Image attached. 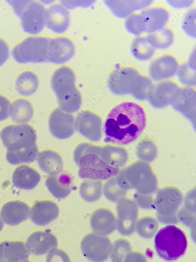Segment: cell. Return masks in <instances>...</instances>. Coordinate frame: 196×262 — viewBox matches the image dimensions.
I'll return each instance as SVG.
<instances>
[{"label": "cell", "mask_w": 196, "mask_h": 262, "mask_svg": "<svg viewBox=\"0 0 196 262\" xmlns=\"http://www.w3.org/2000/svg\"><path fill=\"white\" fill-rule=\"evenodd\" d=\"M146 124L145 111L140 104L125 101L114 106L103 126L104 142L126 145L136 141Z\"/></svg>", "instance_id": "1"}, {"label": "cell", "mask_w": 196, "mask_h": 262, "mask_svg": "<svg viewBox=\"0 0 196 262\" xmlns=\"http://www.w3.org/2000/svg\"><path fill=\"white\" fill-rule=\"evenodd\" d=\"M102 147L89 143L78 145L74 152L79 177L84 179L106 180L117 176L119 168L107 164L101 157Z\"/></svg>", "instance_id": "2"}, {"label": "cell", "mask_w": 196, "mask_h": 262, "mask_svg": "<svg viewBox=\"0 0 196 262\" xmlns=\"http://www.w3.org/2000/svg\"><path fill=\"white\" fill-rule=\"evenodd\" d=\"M76 76L73 70L68 67H62L53 74L51 85L55 93L60 108L64 113H75L81 103V94L75 84Z\"/></svg>", "instance_id": "3"}, {"label": "cell", "mask_w": 196, "mask_h": 262, "mask_svg": "<svg viewBox=\"0 0 196 262\" xmlns=\"http://www.w3.org/2000/svg\"><path fill=\"white\" fill-rule=\"evenodd\" d=\"M155 248L162 259L172 261L181 257L187 247L186 236L180 228L169 225L161 229L155 238Z\"/></svg>", "instance_id": "4"}, {"label": "cell", "mask_w": 196, "mask_h": 262, "mask_svg": "<svg viewBox=\"0 0 196 262\" xmlns=\"http://www.w3.org/2000/svg\"><path fill=\"white\" fill-rule=\"evenodd\" d=\"M0 137L9 151L26 150L37 146L36 130L28 124L6 126L0 133Z\"/></svg>", "instance_id": "5"}, {"label": "cell", "mask_w": 196, "mask_h": 262, "mask_svg": "<svg viewBox=\"0 0 196 262\" xmlns=\"http://www.w3.org/2000/svg\"><path fill=\"white\" fill-rule=\"evenodd\" d=\"M49 39L44 37H29L14 47L13 57L20 63L47 61Z\"/></svg>", "instance_id": "6"}, {"label": "cell", "mask_w": 196, "mask_h": 262, "mask_svg": "<svg viewBox=\"0 0 196 262\" xmlns=\"http://www.w3.org/2000/svg\"><path fill=\"white\" fill-rule=\"evenodd\" d=\"M126 177L132 188L143 194H152L158 188V179L150 165L136 161L126 168Z\"/></svg>", "instance_id": "7"}, {"label": "cell", "mask_w": 196, "mask_h": 262, "mask_svg": "<svg viewBox=\"0 0 196 262\" xmlns=\"http://www.w3.org/2000/svg\"><path fill=\"white\" fill-rule=\"evenodd\" d=\"M80 247L87 259L92 262H103L110 256L112 244L108 237L90 233L82 238Z\"/></svg>", "instance_id": "8"}, {"label": "cell", "mask_w": 196, "mask_h": 262, "mask_svg": "<svg viewBox=\"0 0 196 262\" xmlns=\"http://www.w3.org/2000/svg\"><path fill=\"white\" fill-rule=\"evenodd\" d=\"M183 200V194L178 187L168 186L160 189L154 201L157 216L178 215Z\"/></svg>", "instance_id": "9"}, {"label": "cell", "mask_w": 196, "mask_h": 262, "mask_svg": "<svg viewBox=\"0 0 196 262\" xmlns=\"http://www.w3.org/2000/svg\"><path fill=\"white\" fill-rule=\"evenodd\" d=\"M117 203L116 228L123 235L132 234L136 229L137 222L138 205L134 200L126 198L120 200Z\"/></svg>", "instance_id": "10"}, {"label": "cell", "mask_w": 196, "mask_h": 262, "mask_svg": "<svg viewBox=\"0 0 196 262\" xmlns=\"http://www.w3.org/2000/svg\"><path fill=\"white\" fill-rule=\"evenodd\" d=\"M45 12L41 4L30 2L19 16L21 28L30 34L39 33L45 24Z\"/></svg>", "instance_id": "11"}, {"label": "cell", "mask_w": 196, "mask_h": 262, "mask_svg": "<svg viewBox=\"0 0 196 262\" xmlns=\"http://www.w3.org/2000/svg\"><path fill=\"white\" fill-rule=\"evenodd\" d=\"M75 127L79 134L92 141L98 142L101 139L102 119L91 111H83L79 113L76 117Z\"/></svg>", "instance_id": "12"}, {"label": "cell", "mask_w": 196, "mask_h": 262, "mask_svg": "<svg viewBox=\"0 0 196 262\" xmlns=\"http://www.w3.org/2000/svg\"><path fill=\"white\" fill-rule=\"evenodd\" d=\"M49 127L54 137L60 140L66 139L75 132V121L72 115L57 107L50 116Z\"/></svg>", "instance_id": "13"}, {"label": "cell", "mask_w": 196, "mask_h": 262, "mask_svg": "<svg viewBox=\"0 0 196 262\" xmlns=\"http://www.w3.org/2000/svg\"><path fill=\"white\" fill-rule=\"evenodd\" d=\"M139 74L138 70L133 67H118L108 77V89L116 95H128L131 82Z\"/></svg>", "instance_id": "14"}, {"label": "cell", "mask_w": 196, "mask_h": 262, "mask_svg": "<svg viewBox=\"0 0 196 262\" xmlns=\"http://www.w3.org/2000/svg\"><path fill=\"white\" fill-rule=\"evenodd\" d=\"M179 89L173 81H162L152 85L147 99L156 108L165 107L171 104Z\"/></svg>", "instance_id": "15"}, {"label": "cell", "mask_w": 196, "mask_h": 262, "mask_svg": "<svg viewBox=\"0 0 196 262\" xmlns=\"http://www.w3.org/2000/svg\"><path fill=\"white\" fill-rule=\"evenodd\" d=\"M75 53L74 43L70 38L65 37L50 38L47 61L62 64L71 59Z\"/></svg>", "instance_id": "16"}, {"label": "cell", "mask_w": 196, "mask_h": 262, "mask_svg": "<svg viewBox=\"0 0 196 262\" xmlns=\"http://www.w3.org/2000/svg\"><path fill=\"white\" fill-rule=\"evenodd\" d=\"M171 104L177 111L182 113L195 125L196 94L190 86L179 88Z\"/></svg>", "instance_id": "17"}, {"label": "cell", "mask_w": 196, "mask_h": 262, "mask_svg": "<svg viewBox=\"0 0 196 262\" xmlns=\"http://www.w3.org/2000/svg\"><path fill=\"white\" fill-rule=\"evenodd\" d=\"M179 67V62L175 57L171 54H164L150 63L149 72L152 79L160 81L175 75Z\"/></svg>", "instance_id": "18"}, {"label": "cell", "mask_w": 196, "mask_h": 262, "mask_svg": "<svg viewBox=\"0 0 196 262\" xmlns=\"http://www.w3.org/2000/svg\"><path fill=\"white\" fill-rule=\"evenodd\" d=\"M26 245L30 253L35 255H42L57 248L58 240L56 236L51 232L38 231L28 237Z\"/></svg>", "instance_id": "19"}, {"label": "cell", "mask_w": 196, "mask_h": 262, "mask_svg": "<svg viewBox=\"0 0 196 262\" xmlns=\"http://www.w3.org/2000/svg\"><path fill=\"white\" fill-rule=\"evenodd\" d=\"M59 214L58 205L51 201H38L30 211L32 222L39 226H45L55 221Z\"/></svg>", "instance_id": "20"}, {"label": "cell", "mask_w": 196, "mask_h": 262, "mask_svg": "<svg viewBox=\"0 0 196 262\" xmlns=\"http://www.w3.org/2000/svg\"><path fill=\"white\" fill-rule=\"evenodd\" d=\"M90 226L94 233L106 236L110 234L116 229V218L111 210L100 208L91 214Z\"/></svg>", "instance_id": "21"}, {"label": "cell", "mask_w": 196, "mask_h": 262, "mask_svg": "<svg viewBox=\"0 0 196 262\" xmlns=\"http://www.w3.org/2000/svg\"><path fill=\"white\" fill-rule=\"evenodd\" d=\"M30 216V207L19 201L6 203L0 211V216L7 225L17 226L27 221Z\"/></svg>", "instance_id": "22"}, {"label": "cell", "mask_w": 196, "mask_h": 262, "mask_svg": "<svg viewBox=\"0 0 196 262\" xmlns=\"http://www.w3.org/2000/svg\"><path fill=\"white\" fill-rule=\"evenodd\" d=\"M45 184L55 198L63 199L71 192L74 185V178L69 172L62 171L56 176L47 178Z\"/></svg>", "instance_id": "23"}, {"label": "cell", "mask_w": 196, "mask_h": 262, "mask_svg": "<svg viewBox=\"0 0 196 262\" xmlns=\"http://www.w3.org/2000/svg\"><path fill=\"white\" fill-rule=\"evenodd\" d=\"M45 24L53 32L63 33L69 27V12L62 6L53 5L45 12Z\"/></svg>", "instance_id": "24"}, {"label": "cell", "mask_w": 196, "mask_h": 262, "mask_svg": "<svg viewBox=\"0 0 196 262\" xmlns=\"http://www.w3.org/2000/svg\"><path fill=\"white\" fill-rule=\"evenodd\" d=\"M140 14L144 32L149 33L164 28L169 18L168 10L161 7L151 8Z\"/></svg>", "instance_id": "25"}, {"label": "cell", "mask_w": 196, "mask_h": 262, "mask_svg": "<svg viewBox=\"0 0 196 262\" xmlns=\"http://www.w3.org/2000/svg\"><path fill=\"white\" fill-rule=\"evenodd\" d=\"M29 257L23 242L5 241L0 244V262H30Z\"/></svg>", "instance_id": "26"}, {"label": "cell", "mask_w": 196, "mask_h": 262, "mask_svg": "<svg viewBox=\"0 0 196 262\" xmlns=\"http://www.w3.org/2000/svg\"><path fill=\"white\" fill-rule=\"evenodd\" d=\"M39 173L34 168L24 165L18 166L12 174V182L16 188L31 190L40 181Z\"/></svg>", "instance_id": "27"}, {"label": "cell", "mask_w": 196, "mask_h": 262, "mask_svg": "<svg viewBox=\"0 0 196 262\" xmlns=\"http://www.w3.org/2000/svg\"><path fill=\"white\" fill-rule=\"evenodd\" d=\"M37 159L40 169L50 176H56L63 171L62 159L54 150H43L38 154Z\"/></svg>", "instance_id": "28"}, {"label": "cell", "mask_w": 196, "mask_h": 262, "mask_svg": "<svg viewBox=\"0 0 196 262\" xmlns=\"http://www.w3.org/2000/svg\"><path fill=\"white\" fill-rule=\"evenodd\" d=\"M152 1H105V4L117 17L124 18L152 4Z\"/></svg>", "instance_id": "29"}, {"label": "cell", "mask_w": 196, "mask_h": 262, "mask_svg": "<svg viewBox=\"0 0 196 262\" xmlns=\"http://www.w3.org/2000/svg\"><path fill=\"white\" fill-rule=\"evenodd\" d=\"M101 157L109 166L119 168L126 164L128 154L124 147L106 145L102 147Z\"/></svg>", "instance_id": "30"}, {"label": "cell", "mask_w": 196, "mask_h": 262, "mask_svg": "<svg viewBox=\"0 0 196 262\" xmlns=\"http://www.w3.org/2000/svg\"><path fill=\"white\" fill-rule=\"evenodd\" d=\"M34 109L31 103L28 100L19 98L11 104L10 116L15 123L26 124L32 119Z\"/></svg>", "instance_id": "31"}, {"label": "cell", "mask_w": 196, "mask_h": 262, "mask_svg": "<svg viewBox=\"0 0 196 262\" xmlns=\"http://www.w3.org/2000/svg\"><path fill=\"white\" fill-rule=\"evenodd\" d=\"M39 80L37 76L33 72L26 71L21 73L15 81V89L21 95L30 96L37 90Z\"/></svg>", "instance_id": "32"}, {"label": "cell", "mask_w": 196, "mask_h": 262, "mask_svg": "<svg viewBox=\"0 0 196 262\" xmlns=\"http://www.w3.org/2000/svg\"><path fill=\"white\" fill-rule=\"evenodd\" d=\"M152 85L153 83L149 77L139 74L131 82L129 94L137 100H146Z\"/></svg>", "instance_id": "33"}, {"label": "cell", "mask_w": 196, "mask_h": 262, "mask_svg": "<svg viewBox=\"0 0 196 262\" xmlns=\"http://www.w3.org/2000/svg\"><path fill=\"white\" fill-rule=\"evenodd\" d=\"M79 192L81 198L88 202L99 200L102 193L101 180L85 179L81 184Z\"/></svg>", "instance_id": "34"}, {"label": "cell", "mask_w": 196, "mask_h": 262, "mask_svg": "<svg viewBox=\"0 0 196 262\" xmlns=\"http://www.w3.org/2000/svg\"><path fill=\"white\" fill-rule=\"evenodd\" d=\"M130 50L133 55L140 60L150 59L155 52V49L144 36L135 37L131 45Z\"/></svg>", "instance_id": "35"}, {"label": "cell", "mask_w": 196, "mask_h": 262, "mask_svg": "<svg viewBox=\"0 0 196 262\" xmlns=\"http://www.w3.org/2000/svg\"><path fill=\"white\" fill-rule=\"evenodd\" d=\"M151 45L155 49H166L173 43L174 34L168 28H163L154 32L149 33L146 36Z\"/></svg>", "instance_id": "36"}, {"label": "cell", "mask_w": 196, "mask_h": 262, "mask_svg": "<svg viewBox=\"0 0 196 262\" xmlns=\"http://www.w3.org/2000/svg\"><path fill=\"white\" fill-rule=\"evenodd\" d=\"M137 157L142 161L151 162L158 155V147L152 139L146 138L141 140L136 147Z\"/></svg>", "instance_id": "37"}, {"label": "cell", "mask_w": 196, "mask_h": 262, "mask_svg": "<svg viewBox=\"0 0 196 262\" xmlns=\"http://www.w3.org/2000/svg\"><path fill=\"white\" fill-rule=\"evenodd\" d=\"M37 145L34 147L17 151H7L6 158L8 162L12 165L22 163H31L34 162L38 156Z\"/></svg>", "instance_id": "38"}, {"label": "cell", "mask_w": 196, "mask_h": 262, "mask_svg": "<svg viewBox=\"0 0 196 262\" xmlns=\"http://www.w3.org/2000/svg\"><path fill=\"white\" fill-rule=\"evenodd\" d=\"M158 228L159 224L157 220L150 216L140 218L136 226L138 233L145 238L153 237L157 233Z\"/></svg>", "instance_id": "39"}, {"label": "cell", "mask_w": 196, "mask_h": 262, "mask_svg": "<svg viewBox=\"0 0 196 262\" xmlns=\"http://www.w3.org/2000/svg\"><path fill=\"white\" fill-rule=\"evenodd\" d=\"M103 191L105 198L113 202H117L126 198L127 194V190L118 185L114 177L108 179L105 183Z\"/></svg>", "instance_id": "40"}, {"label": "cell", "mask_w": 196, "mask_h": 262, "mask_svg": "<svg viewBox=\"0 0 196 262\" xmlns=\"http://www.w3.org/2000/svg\"><path fill=\"white\" fill-rule=\"evenodd\" d=\"M132 247L128 240L119 238L112 244L110 258L113 262H124L127 255L132 252Z\"/></svg>", "instance_id": "41"}, {"label": "cell", "mask_w": 196, "mask_h": 262, "mask_svg": "<svg viewBox=\"0 0 196 262\" xmlns=\"http://www.w3.org/2000/svg\"><path fill=\"white\" fill-rule=\"evenodd\" d=\"M180 81L188 86L195 85V68H193L188 62L182 63L179 67L177 72Z\"/></svg>", "instance_id": "42"}, {"label": "cell", "mask_w": 196, "mask_h": 262, "mask_svg": "<svg viewBox=\"0 0 196 262\" xmlns=\"http://www.w3.org/2000/svg\"><path fill=\"white\" fill-rule=\"evenodd\" d=\"M125 25L127 30L133 34L138 35L144 32L140 13L129 15Z\"/></svg>", "instance_id": "43"}, {"label": "cell", "mask_w": 196, "mask_h": 262, "mask_svg": "<svg viewBox=\"0 0 196 262\" xmlns=\"http://www.w3.org/2000/svg\"><path fill=\"white\" fill-rule=\"evenodd\" d=\"M182 28L185 32L190 36L195 37V9H191L185 15Z\"/></svg>", "instance_id": "44"}, {"label": "cell", "mask_w": 196, "mask_h": 262, "mask_svg": "<svg viewBox=\"0 0 196 262\" xmlns=\"http://www.w3.org/2000/svg\"><path fill=\"white\" fill-rule=\"evenodd\" d=\"M177 214L179 222L190 227L191 229V233H192L193 230L195 231V213L188 211L183 207L178 210Z\"/></svg>", "instance_id": "45"}, {"label": "cell", "mask_w": 196, "mask_h": 262, "mask_svg": "<svg viewBox=\"0 0 196 262\" xmlns=\"http://www.w3.org/2000/svg\"><path fill=\"white\" fill-rule=\"evenodd\" d=\"M134 199L137 205L143 209H150L154 205V200L152 194H143L137 191L134 195Z\"/></svg>", "instance_id": "46"}, {"label": "cell", "mask_w": 196, "mask_h": 262, "mask_svg": "<svg viewBox=\"0 0 196 262\" xmlns=\"http://www.w3.org/2000/svg\"><path fill=\"white\" fill-rule=\"evenodd\" d=\"M46 262H71V261L66 252L56 248L48 253Z\"/></svg>", "instance_id": "47"}, {"label": "cell", "mask_w": 196, "mask_h": 262, "mask_svg": "<svg viewBox=\"0 0 196 262\" xmlns=\"http://www.w3.org/2000/svg\"><path fill=\"white\" fill-rule=\"evenodd\" d=\"M184 207L188 211L195 213L196 199L195 187L189 190L186 194L184 199Z\"/></svg>", "instance_id": "48"}, {"label": "cell", "mask_w": 196, "mask_h": 262, "mask_svg": "<svg viewBox=\"0 0 196 262\" xmlns=\"http://www.w3.org/2000/svg\"><path fill=\"white\" fill-rule=\"evenodd\" d=\"M10 106L9 100L0 94V121H4L9 118Z\"/></svg>", "instance_id": "49"}, {"label": "cell", "mask_w": 196, "mask_h": 262, "mask_svg": "<svg viewBox=\"0 0 196 262\" xmlns=\"http://www.w3.org/2000/svg\"><path fill=\"white\" fill-rule=\"evenodd\" d=\"M115 179L118 185L123 189L127 190L132 189L126 177V168L119 169Z\"/></svg>", "instance_id": "50"}, {"label": "cell", "mask_w": 196, "mask_h": 262, "mask_svg": "<svg viewBox=\"0 0 196 262\" xmlns=\"http://www.w3.org/2000/svg\"><path fill=\"white\" fill-rule=\"evenodd\" d=\"M9 48L6 41L0 37V67L6 62L9 57Z\"/></svg>", "instance_id": "51"}, {"label": "cell", "mask_w": 196, "mask_h": 262, "mask_svg": "<svg viewBox=\"0 0 196 262\" xmlns=\"http://www.w3.org/2000/svg\"><path fill=\"white\" fill-rule=\"evenodd\" d=\"M124 262H147V260L141 252L132 251L127 255Z\"/></svg>", "instance_id": "52"}, {"label": "cell", "mask_w": 196, "mask_h": 262, "mask_svg": "<svg viewBox=\"0 0 196 262\" xmlns=\"http://www.w3.org/2000/svg\"><path fill=\"white\" fill-rule=\"evenodd\" d=\"M30 2H9L10 5L12 7L16 14L20 16L21 12Z\"/></svg>", "instance_id": "53"}, {"label": "cell", "mask_w": 196, "mask_h": 262, "mask_svg": "<svg viewBox=\"0 0 196 262\" xmlns=\"http://www.w3.org/2000/svg\"><path fill=\"white\" fill-rule=\"evenodd\" d=\"M94 2H61L62 4L69 9L76 7H88L90 6Z\"/></svg>", "instance_id": "54"}, {"label": "cell", "mask_w": 196, "mask_h": 262, "mask_svg": "<svg viewBox=\"0 0 196 262\" xmlns=\"http://www.w3.org/2000/svg\"><path fill=\"white\" fill-rule=\"evenodd\" d=\"M168 4L174 8H181L187 7L192 4V1H168Z\"/></svg>", "instance_id": "55"}, {"label": "cell", "mask_w": 196, "mask_h": 262, "mask_svg": "<svg viewBox=\"0 0 196 262\" xmlns=\"http://www.w3.org/2000/svg\"><path fill=\"white\" fill-rule=\"evenodd\" d=\"M4 227V224L2 220L0 219V232H1Z\"/></svg>", "instance_id": "56"}]
</instances>
